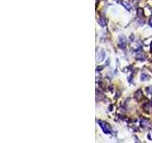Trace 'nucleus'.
Listing matches in <instances>:
<instances>
[{
	"label": "nucleus",
	"instance_id": "9",
	"mask_svg": "<svg viewBox=\"0 0 152 143\" xmlns=\"http://www.w3.org/2000/svg\"><path fill=\"white\" fill-rule=\"evenodd\" d=\"M134 97H135V99L136 100H141L142 99V97H143V91H142L141 89L140 90H138L135 94H134Z\"/></svg>",
	"mask_w": 152,
	"mask_h": 143
},
{
	"label": "nucleus",
	"instance_id": "13",
	"mask_svg": "<svg viewBox=\"0 0 152 143\" xmlns=\"http://www.w3.org/2000/svg\"><path fill=\"white\" fill-rule=\"evenodd\" d=\"M150 53H152V42H151V44H150Z\"/></svg>",
	"mask_w": 152,
	"mask_h": 143
},
{
	"label": "nucleus",
	"instance_id": "10",
	"mask_svg": "<svg viewBox=\"0 0 152 143\" xmlns=\"http://www.w3.org/2000/svg\"><path fill=\"white\" fill-rule=\"evenodd\" d=\"M98 24L101 27H106V24H108V20H106L104 16H102V17H100L98 19Z\"/></svg>",
	"mask_w": 152,
	"mask_h": 143
},
{
	"label": "nucleus",
	"instance_id": "5",
	"mask_svg": "<svg viewBox=\"0 0 152 143\" xmlns=\"http://www.w3.org/2000/svg\"><path fill=\"white\" fill-rule=\"evenodd\" d=\"M140 124H141V127L144 129H148L151 127V122L149 119L147 118H142Z\"/></svg>",
	"mask_w": 152,
	"mask_h": 143
},
{
	"label": "nucleus",
	"instance_id": "7",
	"mask_svg": "<svg viewBox=\"0 0 152 143\" xmlns=\"http://www.w3.org/2000/svg\"><path fill=\"white\" fill-rule=\"evenodd\" d=\"M120 3H121V5H122L124 8L126 10V11H129V12L132 11V6H131V4L129 1H126V0H121Z\"/></svg>",
	"mask_w": 152,
	"mask_h": 143
},
{
	"label": "nucleus",
	"instance_id": "11",
	"mask_svg": "<svg viewBox=\"0 0 152 143\" xmlns=\"http://www.w3.org/2000/svg\"><path fill=\"white\" fill-rule=\"evenodd\" d=\"M137 16L139 19H143L144 20V10L142 8H138L137 9Z\"/></svg>",
	"mask_w": 152,
	"mask_h": 143
},
{
	"label": "nucleus",
	"instance_id": "8",
	"mask_svg": "<svg viewBox=\"0 0 152 143\" xmlns=\"http://www.w3.org/2000/svg\"><path fill=\"white\" fill-rule=\"evenodd\" d=\"M140 78H141L142 82H146V81H148V80L150 79V76H149V74H146V73H143V74H141Z\"/></svg>",
	"mask_w": 152,
	"mask_h": 143
},
{
	"label": "nucleus",
	"instance_id": "4",
	"mask_svg": "<svg viewBox=\"0 0 152 143\" xmlns=\"http://www.w3.org/2000/svg\"><path fill=\"white\" fill-rule=\"evenodd\" d=\"M105 58H106V52L104 50H100L97 53V56H96V61L98 63H101L105 60Z\"/></svg>",
	"mask_w": 152,
	"mask_h": 143
},
{
	"label": "nucleus",
	"instance_id": "12",
	"mask_svg": "<svg viewBox=\"0 0 152 143\" xmlns=\"http://www.w3.org/2000/svg\"><path fill=\"white\" fill-rule=\"evenodd\" d=\"M148 25H149L152 28V18H150L149 20H148Z\"/></svg>",
	"mask_w": 152,
	"mask_h": 143
},
{
	"label": "nucleus",
	"instance_id": "2",
	"mask_svg": "<svg viewBox=\"0 0 152 143\" xmlns=\"http://www.w3.org/2000/svg\"><path fill=\"white\" fill-rule=\"evenodd\" d=\"M126 37L125 35H119L118 37V47L120 49H125L126 46Z\"/></svg>",
	"mask_w": 152,
	"mask_h": 143
},
{
	"label": "nucleus",
	"instance_id": "3",
	"mask_svg": "<svg viewBox=\"0 0 152 143\" xmlns=\"http://www.w3.org/2000/svg\"><path fill=\"white\" fill-rule=\"evenodd\" d=\"M135 57L137 60H144L146 58V54L143 52V49L142 48H139V49H137L136 53H135Z\"/></svg>",
	"mask_w": 152,
	"mask_h": 143
},
{
	"label": "nucleus",
	"instance_id": "6",
	"mask_svg": "<svg viewBox=\"0 0 152 143\" xmlns=\"http://www.w3.org/2000/svg\"><path fill=\"white\" fill-rule=\"evenodd\" d=\"M143 110H144V113L151 114L152 113V104H151V102H146V103L143 105Z\"/></svg>",
	"mask_w": 152,
	"mask_h": 143
},
{
	"label": "nucleus",
	"instance_id": "1",
	"mask_svg": "<svg viewBox=\"0 0 152 143\" xmlns=\"http://www.w3.org/2000/svg\"><path fill=\"white\" fill-rule=\"evenodd\" d=\"M97 122H98L99 126L102 128V130H103L104 133H105V134H108V135L112 134L113 130H112V128L110 127V125L108 123H106V122L103 121V120H98Z\"/></svg>",
	"mask_w": 152,
	"mask_h": 143
}]
</instances>
